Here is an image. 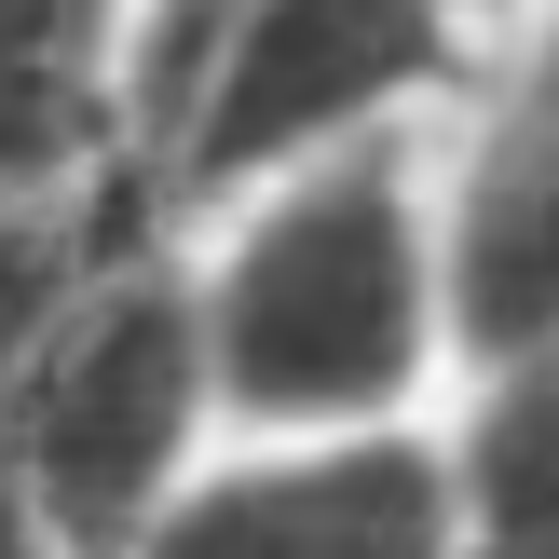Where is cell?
Returning <instances> with one entry per match:
<instances>
[{"label": "cell", "instance_id": "1", "mask_svg": "<svg viewBox=\"0 0 559 559\" xmlns=\"http://www.w3.org/2000/svg\"><path fill=\"white\" fill-rule=\"evenodd\" d=\"M218 424L273 437H382L437 369V218L409 164L342 151L246 191L233 246L191 273Z\"/></svg>", "mask_w": 559, "mask_h": 559}, {"label": "cell", "instance_id": "2", "mask_svg": "<svg viewBox=\"0 0 559 559\" xmlns=\"http://www.w3.org/2000/svg\"><path fill=\"white\" fill-rule=\"evenodd\" d=\"M205 424H218L205 300L191 273L123 246L0 409V491L55 559H136V533L205 478Z\"/></svg>", "mask_w": 559, "mask_h": 559}, {"label": "cell", "instance_id": "3", "mask_svg": "<svg viewBox=\"0 0 559 559\" xmlns=\"http://www.w3.org/2000/svg\"><path fill=\"white\" fill-rule=\"evenodd\" d=\"M437 69H451V14L437 0H233L218 14V69L191 96L178 151H164V191L178 205H233V191L300 178V164H342Z\"/></svg>", "mask_w": 559, "mask_h": 559}, {"label": "cell", "instance_id": "4", "mask_svg": "<svg viewBox=\"0 0 559 559\" xmlns=\"http://www.w3.org/2000/svg\"><path fill=\"white\" fill-rule=\"evenodd\" d=\"M464 506L437 437H273L233 451L136 533V559H451Z\"/></svg>", "mask_w": 559, "mask_h": 559}, {"label": "cell", "instance_id": "5", "mask_svg": "<svg viewBox=\"0 0 559 559\" xmlns=\"http://www.w3.org/2000/svg\"><path fill=\"white\" fill-rule=\"evenodd\" d=\"M437 342L478 369L559 355V151L519 109L478 136V164L437 205Z\"/></svg>", "mask_w": 559, "mask_h": 559}, {"label": "cell", "instance_id": "6", "mask_svg": "<svg viewBox=\"0 0 559 559\" xmlns=\"http://www.w3.org/2000/svg\"><path fill=\"white\" fill-rule=\"evenodd\" d=\"M123 151V27L109 0H0V205L82 191Z\"/></svg>", "mask_w": 559, "mask_h": 559}, {"label": "cell", "instance_id": "7", "mask_svg": "<svg viewBox=\"0 0 559 559\" xmlns=\"http://www.w3.org/2000/svg\"><path fill=\"white\" fill-rule=\"evenodd\" d=\"M437 464H451V506L478 546H559V355L478 369V396L437 437Z\"/></svg>", "mask_w": 559, "mask_h": 559}, {"label": "cell", "instance_id": "8", "mask_svg": "<svg viewBox=\"0 0 559 559\" xmlns=\"http://www.w3.org/2000/svg\"><path fill=\"white\" fill-rule=\"evenodd\" d=\"M123 260V233H109L82 191H41V205H0V409H14V382L41 369V342L69 328V300L96 287V273Z\"/></svg>", "mask_w": 559, "mask_h": 559}, {"label": "cell", "instance_id": "9", "mask_svg": "<svg viewBox=\"0 0 559 559\" xmlns=\"http://www.w3.org/2000/svg\"><path fill=\"white\" fill-rule=\"evenodd\" d=\"M519 123H533V136H546V151H559V27H546V41H533V82H519Z\"/></svg>", "mask_w": 559, "mask_h": 559}, {"label": "cell", "instance_id": "10", "mask_svg": "<svg viewBox=\"0 0 559 559\" xmlns=\"http://www.w3.org/2000/svg\"><path fill=\"white\" fill-rule=\"evenodd\" d=\"M0 559H55V546H41V533L14 519V491H0Z\"/></svg>", "mask_w": 559, "mask_h": 559}, {"label": "cell", "instance_id": "11", "mask_svg": "<svg viewBox=\"0 0 559 559\" xmlns=\"http://www.w3.org/2000/svg\"><path fill=\"white\" fill-rule=\"evenodd\" d=\"M451 559H559V546H478V533H464V546H451Z\"/></svg>", "mask_w": 559, "mask_h": 559}, {"label": "cell", "instance_id": "12", "mask_svg": "<svg viewBox=\"0 0 559 559\" xmlns=\"http://www.w3.org/2000/svg\"><path fill=\"white\" fill-rule=\"evenodd\" d=\"M437 14H478V0H437Z\"/></svg>", "mask_w": 559, "mask_h": 559}]
</instances>
